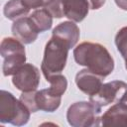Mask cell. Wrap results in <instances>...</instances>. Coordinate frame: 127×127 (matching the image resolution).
I'll use <instances>...</instances> for the list:
<instances>
[{"mask_svg": "<svg viewBox=\"0 0 127 127\" xmlns=\"http://www.w3.org/2000/svg\"><path fill=\"white\" fill-rule=\"evenodd\" d=\"M115 3L120 9L127 11V0H115Z\"/></svg>", "mask_w": 127, "mask_h": 127, "instance_id": "cell-21", "label": "cell"}, {"mask_svg": "<svg viewBox=\"0 0 127 127\" xmlns=\"http://www.w3.org/2000/svg\"><path fill=\"white\" fill-rule=\"evenodd\" d=\"M12 34L24 45H29L37 40L39 32L30 17H23L14 21L12 25Z\"/></svg>", "mask_w": 127, "mask_h": 127, "instance_id": "cell-9", "label": "cell"}, {"mask_svg": "<svg viewBox=\"0 0 127 127\" xmlns=\"http://www.w3.org/2000/svg\"><path fill=\"white\" fill-rule=\"evenodd\" d=\"M73 58L77 64L102 77H106L114 69L113 58L108 50L98 43H80L73 50Z\"/></svg>", "mask_w": 127, "mask_h": 127, "instance_id": "cell-1", "label": "cell"}, {"mask_svg": "<svg viewBox=\"0 0 127 127\" xmlns=\"http://www.w3.org/2000/svg\"><path fill=\"white\" fill-rule=\"evenodd\" d=\"M101 107L89 101L72 103L66 111V119L72 127H90L100 125Z\"/></svg>", "mask_w": 127, "mask_h": 127, "instance_id": "cell-5", "label": "cell"}, {"mask_svg": "<svg viewBox=\"0 0 127 127\" xmlns=\"http://www.w3.org/2000/svg\"><path fill=\"white\" fill-rule=\"evenodd\" d=\"M46 80L50 82L51 86H50L49 88H50L54 93H56V94L62 96V95L65 92L66 87H67V80H66L65 76L63 75L62 73L52 75V76L48 77Z\"/></svg>", "mask_w": 127, "mask_h": 127, "instance_id": "cell-16", "label": "cell"}, {"mask_svg": "<svg viewBox=\"0 0 127 127\" xmlns=\"http://www.w3.org/2000/svg\"><path fill=\"white\" fill-rule=\"evenodd\" d=\"M30 110L11 92L0 91V122L14 126L26 125L30 119Z\"/></svg>", "mask_w": 127, "mask_h": 127, "instance_id": "cell-3", "label": "cell"}, {"mask_svg": "<svg viewBox=\"0 0 127 127\" xmlns=\"http://www.w3.org/2000/svg\"><path fill=\"white\" fill-rule=\"evenodd\" d=\"M115 45L123 59L127 57V26L121 28L115 36Z\"/></svg>", "mask_w": 127, "mask_h": 127, "instance_id": "cell-17", "label": "cell"}, {"mask_svg": "<svg viewBox=\"0 0 127 127\" xmlns=\"http://www.w3.org/2000/svg\"><path fill=\"white\" fill-rule=\"evenodd\" d=\"M48 0H22L23 4L29 9H37L40 7H44Z\"/></svg>", "mask_w": 127, "mask_h": 127, "instance_id": "cell-19", "label": "cell"}, {"mask_svg": "<svg viewBox=\"0 0 127 127\" xmlns=\"http://www.w3.org/2000/svg\"><path fill=\"white\" fill-rule=\"evenodd\" d=\"M124 60H125V68H126V70H127V57H126Z\"/></svg>", "mask_w": 127, "mask_h": 127, "instance_id": "cell-23", "label": "cell"}, {"mask_svg": "<svg viewBox=\"0 0 127 127\" xmlns=\"http://www.w3.org/2000/svg\"><path fill=\"white\" fill-rule=\"evenodd\" d=\"M86 1H87L88 5H89V8L90 9L97 10V9L101 8L104 5V3H105L106 0H86Z\"/></svg>", "mask_w": 127, "mask_h": 127, "instance_id": "cell-20", "label": "cell"}, {"mask_svg": "<svg viewBox=\"0 0 127 127\" xmlns=\"http://www.w3.org/2000/svg\"><path fill=\"white\" fill-rule=\"evenodd\" d=\"M104 77L90 71L87 68L79 70L75 75V84L80 91L91 96L100 89Z\"/></svg>", "mask_w": 127, "mask_h": 127, "instance_id": "cell-10", "label": "cell"}, {"mask_svg": "<svg viewBox=\"0 0 127 127\" xmlns=\"http://www.w3.org/2000/svg\"><path fill=\"white\" fill-rule=\"evenodd\" d=\"M79 28L71 21H64L63 23H60L54 28L52 33V36L57 37L66 43L69 49L73 48L76 45L79 40Z\"/></svg>", "mask_w": 127, "mask_h": 127, "instance_id": "cell-12", "label": "cell"}, {"mask_svg": "<svg viewBox=\"0 0 127 127\" xmlns=\"http://www.w3.org/2000/svg\"><path fill=\"white\" fill-rule=\"evenodd\" d=\"M63 2L64 17L73 22H81L90 9L86 0H63Z\"/></svg>", "mask_w": 127, "mask_h": 127, "instance_id": "cell-13", "label": "cell"}, {"mask_svg": "<svg viewBox=\"0 0 127 127\" xmlns=\"http://www.w3.org/2000/svg\"><path fill=\"white\" fill-rule=\"evenodd\" d=\"M102 126H127V106L116 102L99 117Z\"/></svg>", "mask_w": 127, "mask_h": 127, "instance_id": "cell-11", "label": "cell"}, {"mask_svg": "<svg viewBox=\"0 0 127 127\" xmlns=\"http://www.w3.org/2000/svg\"><path fill=\"white\" fill-rule=\"evenodd\" d=\"M0 53L4 59L2 65L4 76L13 75L26 63L24 44L16 38H4L0 45Z\"/></svg>", "mask_w": 127, "mask_h": 127, "instance_id": "cell-4", "label": "cell"}, {"mask_svg": "<svg viewBox=\"0 0 127 127\" xmlns=\"http://www.w3.org/2000/svg\"><path fill=\"white\" fill-rule=\"evenodd\" d=\"M127 91V83L122 80H113L101 85L98 92L89 96V100L94 104L103 107L111 103L119 102Z\"/></svg>", "mask_w": 127, "mask_h": 127, "instance_id": "cell-7", "label": "cell"}, {"mask_svg": "<svg viewBox=\"0 0 127 127\" xmlns=\"http://www.w3.org/2000/svg\"><path fill=\"white\" fill-rule=\"evenodd\" d=\"M30 19L34 23L39 33L49 31L53 25V16L45 9H36L30 16Z\"/></svg>", "mask_w": 127, "mask_h": 127, "instance_id": "cell-15", "label": "cell"}, {"mask_svg": "<svg viewBox=\"0 0 127 127\" xmlns=\"http://www.w3.org/2000/svg\"><path fill=\"white\" fill-rule=\"evenodd\" d=\"M19 99L26 105L31 113H35L38 110L54 112L60 107L62 96L54 93L50 88H46L40 91L22 92Z\"/></svg>", "mask_w": 127, "mask_h": 127, "instance_id": "cell-6", "label": "cell"}, {"mask_svg": "<svg viewBox=\"0 0 127 127\" xmlns=\"http://www.w3.org/2000/svg\"><path fill=\"white\" fill-rule=\"evenodd\" d=\"M44 8L55 18L60 19L64 16L63 0H48Z\"/></svg>", "mask_w": 127, "mask_h": 127, "instance_id": "cell-18", "label": "cell"}, {"mask_svg": "<svg viewBox=\"0 0 127 127\" xmlns=\"http://www.w3.org/2000/svg\"><path fill=\"white\" fill-rule=\"evenodd\" d=\"M69 47L63 40L52 36L48 41L44 51L41 69L45 78L62 73L66 64Z\"/></svg>", "mask_w": 127, "mask_h": 127, "instance_id": "cell-2", "label": "cell"}, {"mask_svg": "<svg viewBox=\"0 0 127 127\" xmlns=\"http://www.w3.org/2000/svg\"><path fill=\"white\" fill-rule=\"evenodd\" d=\"M12 83L22 92L37 90L40 84V70L32 64H24L14 74Z\"/></svg>", "mask_w": 127, "mask_h": 127, "instance_id": "cell-8", "label": "cell"}, {"mask_svg": "<svg viewBox=\"0 0 127 127\" xmlns=\"http://www.w3.org/2000/svg\"><path fill=\"white\" fill-rule=\"evenodd\" d=\"M29 11L30 9L23 4L22 0H9L4 5L3 9L4 16L11 21L26 17L29 14Z\"/></svg>", "mask_w": 127, "mask_h": 127, "instance_id": "cell-14", "label": "cell"}, {"mask_svg": "<svg viewBox=\"0 0 127 127\" xmlns=\"http://www.w3.org/2000/svg\"><path fill=\"white\" fill-rule=\"evenodd\" d=\"M119 102H122L125 106H127V91L124 93V95L122 96V98L120 99V101H119Z\"/></svg>", "mask_w": 127, "mask_h": 127, "instance_id": "cell-22", "label": "cell"}]
</instances>
